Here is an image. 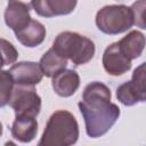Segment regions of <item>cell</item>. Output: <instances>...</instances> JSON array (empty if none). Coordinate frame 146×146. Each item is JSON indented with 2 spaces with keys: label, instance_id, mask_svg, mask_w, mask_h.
<instances>
[{
  "label": "cell",
  "instance_id": "obj_1",
  "mask_svg": "<svg viewBox=\"0 0 146 146\" xmlns=\"http://www.w3.org/2000/svg\"><path fill=\"white\" fill-rule=\"evenodd\" d=\"M111 89L103 82L88 83L78 106L84 120L86 132L90 138L104 136L117 121L120 108L111 102Z\"/></svg>",
  "mask_w": 146,
  "mask_h": 146
},
{
  "label": "cell",
  "instance_id": "obj_2",
  "mask_svg": "<svg viewBox=\"0 0 146 146\" xmlns=\"http://www.w3.org/2000/svg\"><path fill=\"white\" fill-rule=\"evenodd\" d=\"M79 124L75 116L65 110L55 111L47 121L39 146H71L78 141Z\"/></svg>",
  "mask_w": 146,
  "mask_h": 146
},
{
  "label": "cell",
  "instance_id": "obj_3",
  "mask_svg": "<svg viewBox=\"0 0 146 146\" xmlns=\"http://www.w3.org/2000/svg\"><path fill=\"white\" fill-rule=\"evenodd\" d=\"M52 49L62 57L70 59L74 65H83L89 63L96 51L95 43L91 39L71 31L59 33L52 43Z\"/></svg>",
  "mask_w": 146,
  "mask_h": 146
},
{
  "label": "cell",
  "instance_id": "obj_4",
  "mask_svg": "<svg viewBox=\"0 0 146 146\" xmlns=\"http://www.w3.org/2000/svg\"><path fill=\"white\" fill-rule=\"evenodd\" d=\"M97 29L108 35L127 32L135 25L133 14L125 5H108L100 8L95 18Z\"/></svg>",
  "mask_w": 146,
  "mask_h": 146
},
{
  "label": "cell",
  "instance_id": "obj_5",
  "mask_svg": "<svg viewBox=\"0 0 146 146\" xmlns=\"http://www.w3.org/2000/svg\"><path fill=\"white\" fill-rule=\"evenodd\" d=\"M9 105L14 110L15 116L36 117L41 111V97L34 86L15 84Z\"/></svg>",
  "mask_w": 146,
  "mask_h": 146
},
{
  "label": "cell",
  "instance_id": "obj_6",
  "mask_svg": "<svg viewBox=\"0 0 146 146\" xmlns=\"http://www.w3.org/2000/svg\"><path fill=\"white\" fill-rule=\"evenodd\" d=\"M116 98L124 106H133L146 100L145 86V63L135 68L131 80L116 88Z\"/></svg>",
  "mask_w": 146,
  "mask_h": 146
},
{
  "label": "cell",
  "instance_id": "obj_7",
  "mask_svg": "<svg viewBox=\"0 0 146 146\" xmlns=\"http://www.w3.org/2000/svg\"><path fill=\"white\" fill-rule=\"evenodd\" d=\"M102 62L105 72L113 76H120L131 68V59L122 52L117 41L106 47Z\"/></svg>",
  "mask_w": 146,
  "mask_h": 146
},
{
  "label": "cell",
  "instance_id": "obj_8",
  "mask_svg": "<svg viewBox=\"0 0 146 146\" xmlns=\"http://www.w3.org/2000/svg\"><path fill=\"white\" fill-rule=\"evenodd\" d=\"M15 84L35 86L41 82L43 73L39 63L35 62H18L14 63L9 68Z\"/></svg>",
  "mask_w": 146,
  "mask_h": 146
},
{
  "label": "cell",
  "instance_id": "obj_9",
  "mask_svg": "<svg viewBox=\"0 0 146 146\" xmlns=\"http://www.w3.org/2000/svg\"><path fill=\"white\" fill-rule=\"evenodd\" d=\"M76 3L78 0H34L32 8L39 16L50 18L71 14L75 9Z\"/></svg>",
  "mask_w": 146,
  "mask_h": 146
},
{
  "label": "cell",
  "instance_id": "obj_10",
  "mask_svg": "<svg viewBox=\"0 0 146 146\" xmlns=\"http://www.w3.org/2000/svg\"><path fill=\"white\" fill-rule=\"evenodd\" d=\"M51 86L59 97H71L80 87V75L75 70L65 68L52 76Z\"/></svg>",
  "mask_w": 146,
  "mask_h": 146
},
{
  "label": "cell",
  "instance_id": "obj_11",
  "mask_svg": "<svg viewBox=\"0 0 146 146\" xmlns=\"http://www.w3.org/2000/svg\"><path fill=\"white\" fill-rule=\"evenodd\" d=\"M31 8L22 2L8 1V5L5 9L3 18L6 25L14 31V33L22 27H24L32 18L30 15Z\"/></svg>",
  "mask_w": 146,
  "mask_h": 146
},
{
  "label": "cell",
  "instance_id": "obj_12",
  "mask_svg": "<svg viewBox=\"0 0 146 146\" xmlns=\"http://www.w3.org/2000/svg\"><path fill=\"white\" fill-rule=\"evenodd\" d=\"M46 27L42 23L31 19L24 27L15 32L16 39L27 48H35L40 46L46 38Z\"/></svg>",
  "mask_w": 146,
  "mask_h": 146
},
{
  "label": "cell",
  "instance_id": "obj_13",
  "mask_svg": "<svg viewBox=\"0 0 146 146\" xmlns=\"http://www.w3.org/2000/svg\"><path fill=\"white\" fill-rule=\"evenodd\" d=\"M10 132L13 138L19 143H31L38 132V122L32 116H15Z\"/></svg>",
  "mask_w": 146,
  "mask_h": 146
},
{
  "label": "cell",
  "instance_id": "obj_14",
  "mask_svg": "<svg viewBox=\"0 0 146 146\" xmlns=\"http://www.w3.org/2000/svg\"><path fill=\"white\" fill-rule=\"evenodd\" d=\"M117 43L122 52L132 60L141 56L145 48V35L140 31L132 30L120 41H117Z\"/></svg>",
  "mask_w": 146,
  "mask_h": 146
},
{
  "label": "cell",
  "instance_id": "obj_15",
  "mask_svg": "<svg viewBox=\"0 0 146 146\" xmlns=\"http://www.w3.org/2000/svg\"><path fill=\"white\" fill-rule=\"evenodd\" d=\"M39 65L43 75H46L47 78H52L57 73L66 68L67 59L59 56L51 47L42 55V57L40 58Z\"/></svg>",
  "mask_w": 146,
  "mask_h": 146
},
{
  "label": "cell",
  "instance_id": "obj_16",
  "mask_svg": "<svg viewBox=\"0 0 146 146\" xmlns=\"http://www.w3.org/2000/svg\"><path fill=\"white\" fill-rule=\"evenodd\" d=\"M15 82L9 70H0V108L9 104Z\"/></svg>",
  "mask_w": 146,
  "mask_h": 146
},
{
  "label": "cell",
  "instance_id": "obj_17",
  "mask_svg": "<svg viewBox=\"0 0 146 146\" xmlns=\"http://www.w3.org/2000/svg\"><path fill=\"white\" fill-rule=\"evenodd\" d=\"M18 58V51L15 46L6 40L0 38V70L9 64H14Z\"/></svg>",
  "mask_w": 146,
  "mask_h": 146
},
{
  "label": "cell",
  "instance_id": "obj_18",
  "mask_svg": "<svg viewBox=\"0 0 146 146\" xmlns=\"http://www.w3.org/2000/svg\"><path fill=\"white\" fill-rule=\"evenodd\" d=\"M133 14V22L135 25L139 26L140 29H146L145 22H144V10H145V0H138L132 3L130 7Z\"/></svg>",
  "mask_w": 146,
  "mask_h": 146
},
{
  "label": "cell",
  "instance_id": "obj_19",
  "mask_svg": "<svg viewBox=\"0 0 146 146\" xmlns=\"http://www.w3.org/2000/svg\"><path fill=\"white\" fill-rule=\"evenodd\" d=\"M8 1H17V2H22V3L26 5V6H29L30 8H32V2H33L34 0H8Z\"/></svg>",
  "mask_w": 146,
  "mask_h": 146
},
{
  "label": "cell",
  "instance_id": "obj_20",
  "mask_svg": "<svg viewBox=\"0 0 146 146\" xmlns=\"http://www.w3.org/2000/svg\"><path fill=\"white\" fill-rule=\"evenodd\" d=\"M2 131H3V127H2V123L0 122V137L2 136Z\"/></svg>",
  "mask_w": 146,
  "mask_h": 146
}]
</instances>
